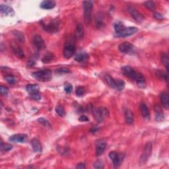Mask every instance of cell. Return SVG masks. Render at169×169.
<instances>
[{"label": "cell", "mask_w": 169, "mask_h": 169, "mask_svg": "<svg viewBox=\"0 0 169 169\" xmlns=\"http://www.w3.org/2000/svg\"><path fill=\"white\" fill-rule=\"evenodd\" d=\"M31 75L37 81L47 82L52 78V72L50 69H43L32 73Z\"/></svg>", "instance_id": "cell-1"}, {"label": "cell", "mask_w": 169, "mask_h": 169, "mask_svg": "<svg viewBox=\"0 0 169 169\" xmlns=\"http://www.w3.org/2000/svg\"><path fill=\"white\" fill-rule=\"evenodd\" d=\"M83 19L87 25L91 23L92 21V9L93 4L91 1H85L83 2Z\"/></svg>", "instance_id": "cell-2"}, {"label": "cell", "mask_w": 169, "mask_h": 169, "mask_svg": "<svg viewBox=\"0 0 169 169\" xmlns=\"http://www.w3.org/2000/svg\"><path fill=\"white\" fill-rule=\"evenodd\" d=\"M59 26H60V21L58 19H53L50 21L48 24L43 23L42 27L45 31L49 33H56L59 31Z\"/></svg>", "instance_id": "cell-3"}, {"label": "cell", "mask_w": 169, "mask_h": 169, "mask_svg": "<svg viewBox=\"0 0 169 169\" xmlns=\"http://www.w3.org/2000/svg\"><path fill=\"white\" fill-rule=\"evenodd\" d=\"M93 116L99 123H102L104 120L109 116V112L107 109L105 107H99L95 108L92 111Z\"/></svg>", "instance_id": "cell-4"}, {"label": "cell", "mask_w": 169, "mask_h": 169, "mask_svg": "<svg viewBox=\"0 0 169 169\" xmlns=\"http://www.w3.org/2000/svg\"><path fill=\"white\" fill-rule=\"evenodd\" d=\"M26 91L31 95L32 98L36 100H39L41 97L40 95L39 86L37 84H30L26 86Z\"/></svg>", "instance_id": "cell-5"}, {"label": "cell", "mask_w": 169, "mask_h": 169, "mask_svg": "<svg viewBox=\"0 0 169 169\" xmlns=\"http://www.w3.org/2000/svg\"><path fill=\"white\" fill-rule=\"evenodd\" d=\"M152 152V144L151 143L148 142L146 143V145L144 148L142 154L141 155L140 159V165H144L148 161L149 157L151 156Z\"/></svg>", "instance_id": "cell-6"}, {"label": "cell", "mask_w": 169, "mask_h": 169, "mask_svg": "<svg viewBox=\"0 0 169 169\" xmlns=\"http://www.w3.org/2000/svg\"><path fill=\"white\" fill-rule=\"evenodd\" d=\"M108 156L113 163L114 167L115 168H118L121 165L122 160L124 159V154H118V153L115 151H111L109 153Z\"/></svg>", "instance_id": "cell-7"}, {"label": "cell", "mask_w": 169, "mask_h": 169, "mask_svg": "<svg viewBox=\"0 0 169 169\" xmlns=\"http://www.w3.org/2000/svg\"><path fill=\"white\" fill-rule=\"evenodd\" d=\"M32 43L38 50H43L46 48V43L41 36L36 34L32 37Z\"/></svg>", "instance_id": "cell-8"}, {"label": "cell", "mask_w": 169, "mask_h": 169, "mask_svg": "<svg viewBox=\"0 0 169 169\" xmlns=\"http://www.w3.org/2000/svg\"><path fill=\"white\" fill-rule=\"evenodd\" d=\"M122 71L125 76H126L127 77L130 78L131 80L133 81H135L138 73V72H135V71L130 66H124L122 67Z\"/></svg>", "instance_id": "cell-9"}, {"label": "cell", "mask_w": 169, "mask_h": 169, "mask_svg": "<svg viewBox=\"0 0 169 169\" xmlns=\"http://www.w3.org/2000/svg\"><path fill=\"white\" fill-rule=\"evenodd\" d=\"M138 31H139V29L137 28H136V27L130 26V27H127V28H125L121 32H120L119 34H116V37H120V38L127 37L132 36V35L135 34Z\"/></svg>", "instance_id": "cell-10"}, {"label": "cell", "mask_w": 169, "mask_h": 169, "mask_svg": "<svg viewBox=\"0 0 169 169\" xmlns=\"http://www.w3.org/2000/svg\"><path fill=\"white\" fill-rule=\"evenodd\" d=\"M9 141L11 142L14 143H25L28 141V135L23 133H19L11 136L9 139Z\"/></svg>", "instance_id": "cell-11"}, {"label": "cell", "mask_w": 169, "mask_h": 169, "mask_svg": "<svg viewBox=\"0 0 169 169\" xmlns=\"http://www.w3.org/2000/svg\"><path fill=\"white\" fill-rule=\"evenodd\" d=\"M76 51V48L73 45L69 44L65 46L64 48L63 55L65 58L69 59L74 55V54Z\"/></svg>", "instance_id": "cell-12"}, {"label": "cell", "mask_w": 169, "mask_h": 169, "mask_svg": "<svg viewBox=\"0 0 169 169\" xmlns=\"http://www.w3.org/2000/svg\"><path fill=\"white\" fill-rule=\"evenodd\" d=\"M128 11L130 13V15H132V17L134 19V20L137 22H141L143 20V15L141 14L140 12H139L138 11L132 6H131L128 9Z\"/></svg>", "instance_id": "cell-13"}, {"label": "cell", "mask_w": 169, "mask_h": 169, "mask_svg": "<svg viewBox=\"0 0 169 169\" xmlns=\"http://www.w3.org/2000/svg\"><path fill=\"white\" fill-rule=\"evenodd\" d=\"M118 49L122 53L127 54L133 50V46L129 42H124L118 46Z\"/></svg>", "instance_id": "cell-14"}, {"label": "cell", "mask_w": 169, "mask_h": 169, "mask_svg": "<svg viewBox=\"0 0 169 169\" xmlns=\"http://www.w3.org/2000/svg\"><path fill=\"white\" fill-rule=\"evenodd\" d=\"M0 11L4 16H13L15 15L14 10L13 8L7 5L1 4L0 5Z\"/></svg>", "instance_id": "cell-15"}, {"label": "cell", "mask_w": 169, "mask_h": 169, "mask_svg": "<svg viewBox=\"0 0 169 169\" xmlns=\"http://www.w3.org/2000/svg\"><path fill=\"white\" fill-rule=\"evenodd\" d=\"M154 110L155 114V120L157 122H163L165 120V115L163 113L162 108L159 105H155L154 106Z\"/></svg>", "instance_id": "cell-16"}, {"label": "cell", "mask_w": 169, "mask_h": 169, "mask_svg": "<svg viewBox=\"0 0 169 169\" xmlns=\"http://www.w3.org/2000/svg\"><path fill=\"white\" fill-rule=\"evenodd\" d=\"M31 144L33 149V151L37 153H40L42 151V148L41 145V143L39 141V140L37 138L32 139L31 141Z\"/></svg>", "instance_id": "cell-17"}, {"label": "cell", "mask_w": 169, "mask_h": 169, "mask_svg": "<svg viewBox=\"0 0 169 169\" xmlns=\"http://www.w3.org/2000/svg\"><path fill=\"white\" fill-rule=\"evenodd\" d=\"M11 46V49L13 52V53H14L15 55L18 57V58H19L21 59L24 58V52L21 48L19 46L17 45V44H15V43H12Z\"/></svg>", "instance_id": "cell-18"}, {"label": "cell", "mask_w": 169, "mask_h": 169, "mask_svg": "<svg viewBox=\"0 0 169 169\" xmlns=\"http://www.w3.org/2000/svg\"><path fill=\"white\" fill-rule=\"evenodd\" d=\"M140 110L143 117L146 120L150 119V112L148 106L145 102H141L140 104Z\"/></svg>", "instance_id": "cell-19"}, {"label": "cell", "mask_w": 169, "mask_h": 169, "mask_svg": "<svg viewBox=\"0 0 169 169\" xmlns=\"http://www.w3.org/2000/svg\"><path fill=\"white\" fill-rule=\"evenodd\" d=\"M56 6V1L53 0H45L40 4V7L44 9H52Z\"/></svg>", "instance_id": "cell-20"}, {"label": "cell", "mask_w": 169, "mask_h": 169, "mask_svg": "<svg viewBox=\"0 0 169 169\" xmlns=\"http://www.w3.org/2000/svg\"><path fill=\"white\" fill-rule=\"evenodd\" d=\"M106 143L102 142V141H100L99 143H97V147H96V155L97 157H99L100 155H102L103 153L105 152V149L106 148Z\"/></svg>", "instance_id": "cell-21"}, {"label": "cell", "mask_w": 169, "mask_h": 169, "mask_svg": "<svg viewBox=\"0 0 169 169\" xmlns=\"http://www.w3.org/2000/svg\"><path fill=\"white\" fill-rule=\"evenodd\" d=\"M134 81H135L137 85L141 87V88H145L146 87L145 79L144 77V76L140 73L138 72L137 77H136Z\"/></svg>", "instance_id": "cell-22"}, {"label": "cell", "mask_w": 169, "mask_h": 169, "mask_svg": "<svg viewBox=\"0 0 169 169\" xmlns=\"http://www.w3.org/2000/svg\"><path fill=\"white\" fill-rule=\"evenodd\" d=\"M168 100L169 97L168 92H163L160 95V102H161L163 107L167 110L168 109Z\"/></svg>", "instance_id": "cell-23"}, {"label": "cell", "mask_w": 169, "mask_h": 169, "mask_svg": "<svg viewBox=\"0 0 169 169\" xmlns=\"http://www.w3.org/2000/svg\"><path fill=\"white\" fill-rule=\"evenodd\" d=\"M89 59V55L86 52H81L76 55L75 57V60L79 62H83Z\"/></svg>", "instance_id": "cell-24"}, {"label": "cell", "mask_w": 169, "mask_h": 169, "mask_svg": "<svg viewBox=\"0 0 169 169\" xmlns=\"http://www.w3.org/2000/svg\"><path fill=\"white\" fill-rule=\"evenodd\" d=\"M126 28L124 26V24L122 23V22L121 21H116L115 23H114V29L115 30L116 34H118L120 32H121L123 30Z\"/></svg>", "instance_id": "cell-25"}, {"label": "cell", "mask_w": 169, "mask_h": 169, "mask_svg": "<svg viewBox=\"0 0 169 169\" xmlns=\"http://www.w3.org/2000/svg\"><path fill=\"white\" fill-rule=\"evenodd\" d=\"M125 120L127 124H132L133 122V114L129 109L125 111Z\"/></svg>", "instance_id": "cell-26"}, {"label": "cell", "mask_w": 169, "mask_h": 169, "mask_svg": "<svg viewBox=\"0 0 169 169\" xmlns=\"http://www.w3.org/2000/svg\"><path fill=\"white\" fill-rule=\"evenodd\" d=\"M54 58H55V56H54V54L53 53L48 52L42 57V62L44 64H48L52 60H54Z\"/></svg>", "instance_id": "cell-27"}, {"label": "cell", "mask_w": 169, "mask_h": 169, "mask_svg": "<svg viewBox=\"0 0 169 169\" xmlns=\"http://www.w3.org/2000/svg\"><path fill=\"white\" fill-rule=\"evenodd\" d=\"M95 26L97 29H100L103 26V18L102 13H98L95 19Z\"/></svg>", "instance_id": "cell-28"}, {"label": "cell", "mask_w": 169, "mask_h": 169, "mask_svg": "<svg viewBox=\"0 0 169 169\" xmlns=\"http://www.w3.org/2000/svg\"><path fill=\"white\" fill-rule=\"evenodd\" d=\"M105 80L106 83L108 84V86L113 89L116 88V80H114V79L110 76L109 75H105Z\"/></svg>", "instance_id": "cell-29"}, {"label": "cell", "mask_w": 169, "mask_h": 169, "mask_svg": "<svg viewBox=\"0 0 169 169\" xmlns=\"http://www.w3.org/2000/svg\"><path fill=\"white\" fill-rule=\"evenodd\" d=\"M76 37L78 39H81L83 37V34H84V31H83V26L81 23L78 24L77 26V28H76Z\"/></svg>", "instance_id": "cell-30"}, {"label": "cell", "mask_w": 169, "mask_h": 169, "mask_svg": "<svg viewBox=\"0 0 169 169\" xmlns=\"http://www.w3.org/2000/svg\"><path fill=\"white\" fill-rule=\"evenodd\" d=\"M161 60L163 65H165L166 69H167V71L168 72V65H169V59H168V56L166 53L163 52L161 54Z\"/></svg>", "instance_id": "cell-31"}, {"label": "cell", "mask_w": 169, "mask_h": 169, "mask_svg": "<svg viewBox=\"0 0 169 169\" xmlns=\"http://www.w3.org/2000/svg\"><path fill=\"white\" fill-rule=\"evenodd\" d=\"M13 34H14V36L19 41L23 43L24 42V36L23 32L19 31H13Z\"/></svg>", "instance_id": "cell-32"}, {"label": "cell", "mask_w": 169, "mask_h": 169, "mask_svg": "<svg viewBox=\"0 0 169 169\" xmlns=\"http://www.w3.org/2000/svg\"><path fill=\"white\" fill-rule=\"evenodd\" d=\"M144 5H145L147 9L152 11H154L156 9V5H155V2L153 1H148L144 2Z\"/></svg>", "instance_id": "cell-33"}, {"label": "cell", "mask_w": 169, "mask_h": 169, "mask_svg": "<svg viewBox=\"0 0 169 169\" xmlns=\"http://www.w3.org/2000/svg\"><path fill=\"white\" fill-rule=\"evenodd\" d=\"M125 88V83L124 81H122L121 79H118L116 80V88L115 89L118 90V91H122Z\"/></svg>", "instance_id": "cell-34"}, {"label": "cell", "mask_w": 169, "mask_h": 169, "mask_svg": "<svg viewBox=\"0 0 169 169\" xmlns=\"http://www.w3.org/2000/svg\"><path fill=\"white\" fill-rule=\"evenodd\" d=\"M55 110H56V114H58L59 116L62 117V118H63V117H65V111L64 110V108L62 107V106H57L56 107Z\"/></svg>", "instance_id": "cell-35"}, {"label": "cell", "mask_w": 169, "mask_h": 169, "mask_svg": "<svg viewBox=\"0 0 169 169\" xmlns=\"http://www.w3.org/2000/svg\"><path fill=\"white\" fill-rule=\"evenodd\" d=\"M13 149V145H11L10 143H4L2 142L1 143V150L2 151H9L10 150H11Z\"/></svg>", "instance_id": "cell-36"}, {"label": "cell", "mask_w": 169, "mask_h": 169, "mask_svg": "<svg viewBox=\"0 0 169 169\" xmlns=\"http://www.w3.org/2000/svg\"><path fill=\"white\" fill-rule=\"evenodd\" d=\"M55 72L57 73V74L63 75V74H66V73H71V71L69 69H67V68L61 67V68H58V69H57L55 71Z\"/></svg>", "instance_id": "cell-37"}, {"label": "cell", "mask_w": 169, "mask_h": 169, "mask_svg": "<svg viewBox=\"0 0 169 169\" xmlns=\"http://www.w3.org/2000/svg\"><path fill=\"white\" fill-rule=\"evenodd\" d=\"M38 122H39L40 124H42V126H45L46 127H50V126H51L50 122H49L47 120H46L45 118H39L38 119Z\"/></svg>", "instance_id": "cell-38"}, {"label": "cell", "mask_w": 169, "mask_h": 169, "mask_svg": "<svg viewBox=\"0 0 169 169\" xmlns=\"http://www.w3.org/2000/svg\"><path fill=\"white\" fill-rule=\"evenodd\" d=\"M0 92H1V95L2 96H7L8 92H9V89H8L7 87L1 85V87H0Z\"/></svg>", "instance_id": "cell-39"}, {"label": "cell", "mask_w": 169, "mask_h": 169, "mask_svg": "<svg viewBox=\"0 0 169 169\" xmlns=\"http://www.w3.org/2000/svg\"><path fill=\"white\" fill-rule=\"evenodd\" d=\"M5 80L10 84H13L16 83L15 78L11 75H7L5 77Z\"/></svg>", "instance_id": "cell-40"}, {"label": "cell", "mask_w": 169, "mask_h": 169, "mask_svg": "<svg viewBox=\"0 0 169 169\" xmlns=\"http://www.w3.org/2000/svg\"><path fill=\"white\" fill-rule=\"evenodd\" d=\"M93 167L95 168H97V169H102L104 168V164H103L102 160H97V161L94 163Z\"/></svg>", "instance_id": "cell-41"}, {"label": "cell", "mask_w": 169, "mask_h": 169, "mask_svg": "<svg viewBox=\"0 0 169 169\" xmlns=\"http://www.w3.org/2000/svg\"><path fill=\"white\" fill-rule=\"evenodd\" d=\"M84 92V89L83 87H77V89H76L75 93L77 95V96L78 97H81L82 95H83Z\"/></svg>", "instance_id": "cell-42"}, {"label": "cell", "mask_w": 169, "mask_h": 169, "mask_svg": "<svg viewBox=\"0 0 169 169\" xmlns=\"http://www.w3.org/2000/svg\"><path fill=\"white\" fill-rule=\"evenodd\" d=\"M64 91L68 94L71 93L73 91V86L70 83L65 84L64 86Z\"/></svg>", "instance_id": "cell-43"}, {"label": "cell", "mask_w": 169, "mask_h": 169, "mask_svg": "<svg viewBox=\"0 0 169 169\" xmlns=\"http://www.w3.org/2000/svg\"><path fill=\"white\" fill-rule=\"evenodd\" d=\"M153 17L156 19L158 20H162L164 19V17H163V15L160 14V13H155L154 15H153Z\"/></svg>", "instance_id": "cell-44"}, {"label": "cell", "mask_w": 169, "mask_h": 169, "mask_svg": "<svg viewBox=\"0 0 169 169\" xmlns=\"http://www.w3.org/2000/svg\"><path fill=\"white\" fill-rule=\"evenodd\" d=\"M79 120L80 122H87V121H89V118L87 116H84V115H82L79 118Z\"/></svg>", "instance_id": "cell-45"}, {"label": "cell", "mask_w": 169, "mask_h": 169, "mask_svg": "<svg viewBox=\"0 0 169 169\" xmlns=\"http://www.w3.org/2000/svg\"><path fill=\"white\" fill-rule=\"evenodd\" d=\"M75 168L77 169H84V168H86V166H85V164H84V163H79L77 166H76Z\"/></svg>", "instance_id": "cell-46"}, {"label": "cell", "mask_w": 169, "mask_h": 169, "mask_svg": "<svg viewBox=\"0 0 169 169\" xmlns=\"http://www.w3.org/2000/svg\"><path fill=\"white\" fill-rule=\"evenodd\" d=\"M35 64V62L32 60V59H31V60L29 61L28 62V65H30V66H32V65H33Z\"/></svg>", "instance_id": "cell-47"}, {"label": "cell", "mask_w": 169, "mask_h": 169, "mask_svg": "<svg viewBox=\"0 0 169 169\" xmlns=\"http://www.w3.org/2000/svg\"><path fill=\"white\" fill-rule=\"evenodd\" d=\"M97 130H98V128L94 127V128H92V129L91 130V132L92 133H95V132H96Z\"/></svg>", "instance_id": "cell-48"}]
</instances>
